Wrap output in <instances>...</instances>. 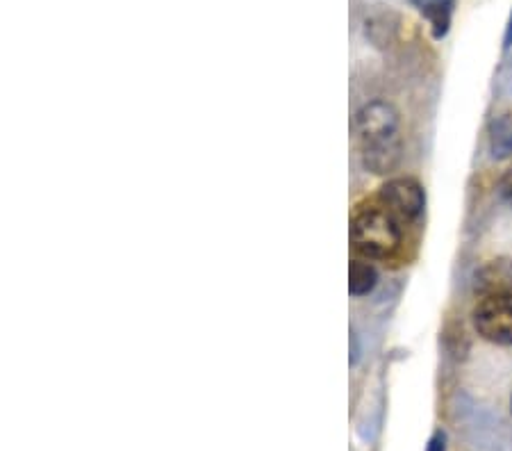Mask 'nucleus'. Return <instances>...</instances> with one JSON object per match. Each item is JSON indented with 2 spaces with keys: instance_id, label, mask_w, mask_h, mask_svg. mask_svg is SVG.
Returning a JSON list of instances; mask_svg holds the SVG:
<instances>
[{
  "instance_id": "obj_7",
  "label": "nucleus",
  "mask_w": 512,
  "mask_h": 451,
  "mask_svg": "<svg viewBox=\"0 0 512 451\" xmlns=\"http://www.w3.org/2000/svg\"><path fill=\"white\" fill-rule=\"evenodd\" d=\"M487 139H490V155L492 160H508L512 155V110L501 112L494 117L487 130Z\"/></svg>"
},
{
  "instance_id": "obj_2",
  "label": "nucleus",
  "mask_w": 512,
  "mask_h": 451,
  "mask_svg": "<svg viewBox=\"0 0 512 451\" xmlns=\"http://www.w3.org/2000/svg\"><path fill=\"white\" fill-rule=\"evenodd\" d=\"M399 126V110L390 101H383V98L365 103L353 117V135L358 139L362 151L381 149V146L401 142Z\"/></svg>"
},
{
  "instance_id": "obj_5",
  "label": "nucleus",
  "mask_w": 512,
  "mask_h": 451,
  "mask_svg": "<svg viewBox=\"0 0 512 451\" xmlns=\"http://www.w3.org/2000/svg\"><path fill=\"white\" fill-rule=\"evenodd\" d=\"M474 287L481 297L512 292V258L487 260L483 267L476 269Z\"/></svg>"
},
{
  "instance_id": "obj_9",
  "label": "nucleus",
  "mask_w": 512,
  "mask_h": 451,
  "mask_svg": "<svg viewBox=\"0 0 512 451\" xmlns=\"http://www.w3.org/2000/svg\"><path fill=\"white\" fill-rule=\"evenodd\" d=\"M426 451H447V433H444L442 429H437L433 433L431 442H428V449Z\"/></svg>"
},
{
  "instance_id": "obj_1",
  "label": "nucleus",
  "mask_w": 512,
  "mask_h": 451,
  "mask_svg": "<svg viewBox=\"0 0 512 451\" xmlns=\"http://www.w3.org/2000/svg\"><path fill=\"white\" fill-rule=\"evenodd\" d=\"M351 244L367 260L392 258L403 244L401 221L381 203L360 205L351 217Z\"/></svg>"
},
{
  "instance_id": "obj_10",
  "label": "nucleus",
  "mask_w": 512,
  "mask_h": 451,
  "mask_svg": "<svg viewBox=\"0 0 512 451\" xmlns=\"http://www.w3.org/2000/svg\"><path fill=\"white\" fill-rule=\"evenodd\" d=\"M503 48H512V12L508 16V23H506V32H503Z\"/></svg>"
},
{
  "instance_id": "obj_8",
  "label": "nucleus",
  "mask_w": 512,
  "mask_h": 451,
  "mask_svg": "<svg viewBox=\"0 0 512 451\" xmlns=\"http://www.w3.org/2000/svg\"><path fill=\"white\" fill-rule=\"evenodd\" d=\"M378 272L367 258H353L349 267V292L351 297H367L376 290Z\"/></svg>"
},
{
  "instance_id": "obj_3",
  "label": "nucleus",
  "mask_w": 512,
  "mask_h": 451,
  "mask_svg": "<svg viewBox=\"0 0 512 451\" xmlns=\"http://www.w3.org/2000/svg\"><path fill=\"white\" fill-rule=\"evenodd\" d=\"M472 322L485 342L512 347V292L481 297L472 313Z\"/></svg>"
},
{
  "instance_id": "obj_6",
  "label": "nucleus",
  "mask_w": 512,
  "mask_h": 451,
  "mask_svg": "<svg viewBox=\"0 0 512 451\" xmlns=\"http://www.w3.org/2000/svg\"><path fill=\"white\" fill-rule=\"evenodd\" d=\"M412 5L417 7L421 16L428 21V26L433 30L435 39L447 37L451 28V16H453V5L456 0H410Z\"/></svg>"
},
{
  "instance_id": "obj_4",
  "label": "nucleus",
  "mask_w": 512,
  "mask_h": 451,
  "mask_svg": "<svg viewBox=\"0 0 512 451\" xmlns=\"http://www.w3.org/2000/svg\"><path fill=\"white\" fill-rule=\"evenodd\" d=\"M378 203L385 205L399 221H415L424 215L426 190L417 178L396 176L383 183Z\"/></svg>"
},
{
  "instance_id": "obj_11",
  "label": "nucleus",
  "mask_w": 512,
  "mask_h": 451,
  "mask_svg": "<svg viewBox=\"0 0 512 451\" xmlns=\"http://www.w3.org/2000/svg\"><path fill=\"white\" fill-rule=\"evenodd\" d=\"M510 410H512V397H510Z\"/></svg>"
}]
</instances>
